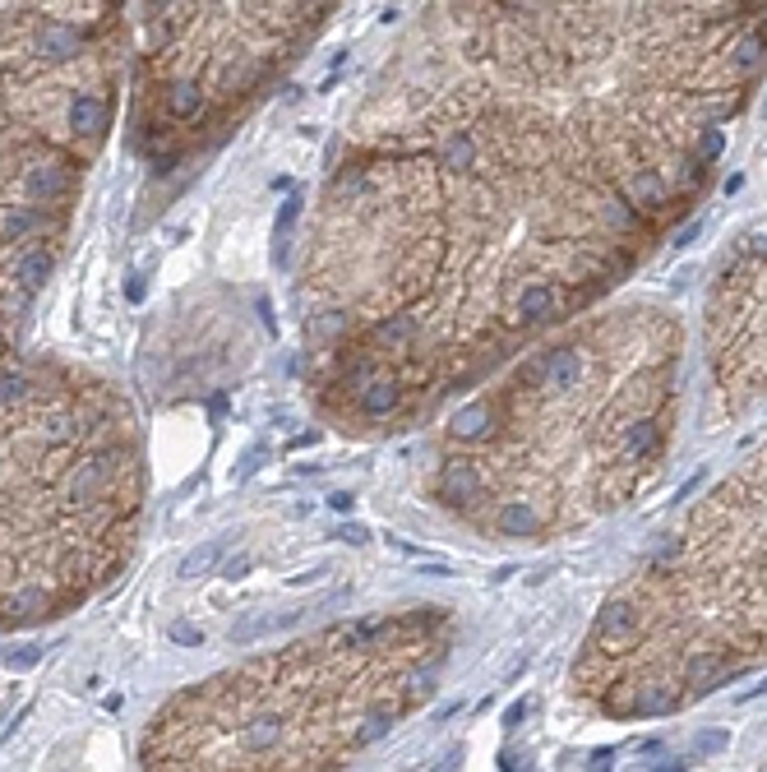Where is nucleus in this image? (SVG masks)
Returning <instances> with one entry per match:
<instances>
[{
	"label": "nucleus",
	"mask_w": 767,
	"mask_h": 772,
	"mask_svg": "<svg viewBox=\"0 0 767 772\" xmlns=\"http://www.w3.org/2000/svg\"><path fill=\"white\" fill-rule=\"evenodd\" d=\"M767 0H421L310 209L305 399L398 435L601 301L712 186Z\"/></svg>",
	"instance_id": "f257e3e1"
},
{
	"label": "nucleus",
	"mask_w": 767,
	"mask_h": 772,
	"mask_svg": "<svg viewBox=\"0 0 767 772\" xmlns=\"http://www.w3.org/2000/svg\"><path fill=\"white\" fill-rule=\"evenodd\" d=\"M130 42V0H0V629L88 602L140 533L130 399L37 334Z\"/></svg>",
	"instance_id": "f03ea898"
},
{
	"label": "nucleus",
	"mask_w": 767,
	"mask_h": 772,
	"mask_svg": "<svg viewBox=\"0 0 767 772\" xmlns=\"http://www.w3.org/2000/svg\"><path fill=\"white\" fill-rule=\"evenodd\" d=\"M675 389L680 328L666 311L588 320L444 407L425 491L477 537H555L643 486L670 445Z\"/></svg>",
	"instance_id": "7ed1b4c3"
},
{
	"label": "nucleus",
	"mask_w": 767,
	"mask_h": 772,
	"mask_svg": "<svg viewBox=\"0 0 767 772\" xmlns=\"http://www.w3.org/2000/svg\"><path fill=\"white\" fill-rule=\"evenodd\" d=\"M458 644L444 606H398L305 634L176 694L144 768H347L435 698Z\"/></svg>",
	"instance_id": "20e7f679"
},
{
	"label": "nucleus",
	"mask_w": 767,
	"mask_h": 772,
	"mask_svg": "<svg viewBox=\"0 0 767 772\" xmlns=\"http://www.w3.org/2000/svg\"><path fill=\"white\" fill-rule=\"evenodd\" d=\"M337 0H140L134 144L163 171L218 144L324 33Z\"/></svg>",
	"instance_id": "39448f33"
},
{
	"label": "nucleus",
	"mask_w": 767,
	"mask_h": 772,
	"mask_svg": "<svg viewBox=\"0 0 767 772\" xmlns=\"http://www.w3.org/2000/svg\"><path fill=\"white\" fill-rule=\"evenodd\" d=\"M708 311H735V315H758V324H735L708 334L712 351V380L731 399V412H740L749 399L767 393V232L744 236L731 250L726 269L712 282Z\"/></svg>",
	"instance_id": "423d86ee"
}]
</instances>
